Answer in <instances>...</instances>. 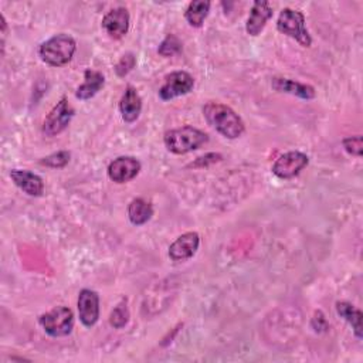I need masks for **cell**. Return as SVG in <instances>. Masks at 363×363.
Masks as SVG:
<instances>
[{
	"instance_id": "6da1fadb",
	"label": "cell",
	"mask_w": 363,
	"mask_h": 363,
	"mask_svg": "<svg viewBox=\"0 0 363 363\" xmlns=\"http://www.w3.org/2000/svg\"><path fill=\"white\" fill-rule=\"evenodd\" d=\"M203 115L207 123L227 139H237L245 130V125L241 116L224 104L214 101L207 102L203 106Z\"/></svg>"
},
{
	"instance_id": "7a4b0ae2",
	"label": "cell",
	"mask_w": 363,
	"mask_h": 363,
	"mask_svg": "<svg viewBox=\"0 0 363 363\" xmlns=\"http://www.w3.org/2000/svg\"><path fill=\"white\" fill-rule=\"evenodd\" d=\"M163 142L169 152L174 155H186L206 145L208 142V135L194 126L186 125L167 130L163 136Z\"/></svg>"
},
{
	"instance_id": "3957f363",
	"label": "cell",
	"mask_w": 363,
	"mask_h": 363,
	"mask_svg": "<svg viewBox=\"0 0 363 363\" xmlns=\"http://www.w3.org/2000/svg\"><path fill=\"white\" fill-rule=\"evenodd\" d=\"M75 50L77 43L74 37L60 33L44 41L38 48V54L45 64L51 67H62L72 60Z\"/></svg>"
},
{
	"instance_id": "277c9868",
	"label": "cell",
	"mask_w": 363,
	"mask_h": 363,
	"mask_svg": "<svg viewBox=\"0 0 363 363\" xmlns=\"http://www.w3.org/2000/svg\"><path fill=\"white\" fill-rule=\"evenodd\" d=\"M277 30L294 38L302 47H311L312 44V37L305 27V16L299 10L289 7L282 9L277 20Z\"/></svg>"
},
{
	"instance_id": "5b68a950",
	"label": "cell",
	"mask_w": 363,
	"mask_h": 363,
	"mask_svg": "<svg viewBox=\"0 0 363 363\" xmlns=\"http://www.w3.org/2000/svg\"><path fill=\"white\" fill-rule=\"evenodd\" d=\"M38 323L51 337L67 336L74 329V313L67 306H55L51 311L40 315Z\"/></svg>"
},
{
	"instance_id": "8992f818",
	"label": "cell",
	"mask_w": 363,
	"mask_h": 363,
	"mask_svg": "<svg viewBox=\"0 0 363 363\" xmlns=\"http://www.w3.org/2000/svg\"><path fill=\"white\" fill-rule=\"evenodd\" d=\"M74 106L65 96H62L45 116L43 123V133L50 138L61 133L69 125L71 119L74 118Z\"/></svg>"
},
{
	"instance_id": "52a82bcc",
	"label": "cell",
	"mask_w": 363,
	"mask_h": 363,
	"mask_svg": "<svg viewBox=\"0 0 363 363\" xmlns=\"http://www.w3.org/2000/svg\"><path fill=\"white\" fill-rule=\"evenodd\" d=\"M309 163L308 155L299 150H289L281 155L272 164V173L279 179H292L298 176Z\"/></svg>"
},
{
	"instance_id": "ba28073f",
	"label": "cell",
	"mask_w": 363,
	"mask_h": 363,
	"mask_svg": "<svg viewBox=\"0 0 363 363\" xmlns=\"http://www.w3.org/2000/svg\"><path fill=\"white\" fill-rule=\"evenodd\" d=\"M194 88V78L186 71H173L166 75L163 85L159 88V98L170 101L189 94Z\"/></svg>"
},
{
	"instance_id": "9c48e42d",
	"label": "cell",
	"mask_w": 363,
	"mask_h": 363,
	"mask_svg": "<svg viewBox=\"0 0 363 363\" xmlns=\"http://www.w3.org/2000/svg\"><path fill=\"white\" fill-rule=\"evenodd\" d=\"M140 162L133 156H119L108 166V177L115 183H126L135 179L140 172Z\"/></svg>"
},
{
	"instance_id": "30bf717a",
	"label": "cell",
	"mask_w": 363,
	"mask_h": 363,
	"mask_svg": "<svg viewBox=\"0 0 363 363\" xmlns=\"http://www.w3.org/2000/svg\"><path fill=\"white\" fill-rule=\"evenodd\" d=\"M78 315L84 326L91 328L99 319V295L88 288H84L78 294Z\"/></svg>"
},
{
	"instance_id": "8fae6325",
	"label": "cell",
	"mask_w": 363,
	"mask_h": 363,
	"mask_svg": "<svg viewBox=\"0 0 363 363\" xmlns=\"http://www.w3.org/2000/svg\"><path fill=\"white\" fill-rule=\"evenodd\" d=\"M200 235L196 231H189L177 237L169 247V257L172 261L190 259L199 250Z\"/></svg>"
},
{
	"instance_id": "7c38bea8",
	"label": "cell",
	"mask_w": 363,
	"mask_h": 363,
	"mask_svg": "<svg viewBox=\"0 0 363 363\" xmlns=\"http://www.w3.org/2000/svg\"><path fill=\"white\" fill-rule=\"evenodd\" d=\"M129 21L130 17L128 10L125 7H116L104 16L102 27L111 38L119 40L128 33Z\"/></svg>"
},
{
	"instance_id": "4fadbf2b",
	"label": "cell",
	"mask_w": 363,
	"mask_h": 363,
	"mask_svg": "<svg viewBox=\"0 0 363 363\" xmlns=\"http://www.w3.org/2000/svg\"><path fill=\"white\" fill-rule=\"evenodd\" d=\"M274 11H272V7L269 6L268 1L265 0H255L252 3V7L250 10V16L247 18V23H245V31L255 37L258 35L264 27L267 26L268 20L272 17Z\"/></svg>"
},
{
	"instance_id": "5bb4252c",
	"label": "cell",
	"mask_w": 363,
	"mask_h": 363,
	"mask_svg": "<svg viewBox=\"0 0 363 363\" xmlns=\"http://www.w3.org/2000/svg\"><path fill=\"white\" fill-rule=\"evenodd\" d=\"M10 177L14 182V184L28 196L40 197L44 193L43 179L38 174H35L30 170L11 169L10 170Z\"/></svg>"
},
{
	"instance_id": "9a60e30c",
	"label": "cell",
	"mask_w": 363,
	"mask_h": 363,
	"mask_svg": "<svg viewBox=\"0 0 363 363\" xmlns=\"http://www.w3.org/2000/svg\"><path fill=\"white\" fill-rule=\"evenodd\" d=\"M140 111H142V98L136 91V88H133L132 85H128L119 101L121 116L126 123H132L139 118Z\"/></svg>"
},
{
	"instance_id": "2e32d148",
	"label": "cell",
	"mask_w": 363,
	"mask_h": 363,
	"mask_svg": "<svg viewBox=\"0 0 363 363\" xmlns=\"http://www.w3.org/2000/svg\"><path fill=\"white\" fill-rule=\"evenodd\" d=\"M271 85L275 91L278 92H285L294 96H298L301 99H313L315 98V88L308 84H302L294 79L288 78H281V77H274L271 81Z\"/></svg>"
},
{
	"instance_id": "e0dca14e",
	"label": "cell",
	"mask_w": 363,
	"mask_h": 363,
	"mask_svg": "<svg viewBox=\"0 0 363 363\" xmlns=\"http://www.w3.org/2000/svg\"><path fill=\"white\" fill-rule=\"evenodd\" d=\"M104 85H105V77L102 75V72L95 69H85L84 82L77 88L75 96L81 101L91 99L102 89Z\"/></svg>"
},
{
	"instance_id": "ac0fdd59",
	"label": "cell",
	"mask_w": 363,
	"mask_h": 363,
	"mask_svg": "<svg viewBox=\"0 0 363 363\" xmlns=\"http://www.w3.org/2000/svg\"><path fill=\"white\" fill-rule=\"evenodd\" d=\"M336 312L340 318H343L353 329V333L357 339L363 337V313L360 309H357L354 305L346 301H337L336 302Z\"/></svg>"
},
{
	"instance_id": "d6986e66",
	"label": "cell",
	"mask_w": 363,
	"mask_h": 363,
	"mask_svg": "<svg viewBox=\"0 0 363 363\" xmlns=\"http://www.w3.org/2000/svg\"><path fill=\"white\" fill-rule=\"evenodd\" d=\"M152 216H153V207L145 199L136 197L129 203L128 217L133 225L146 224L152 218Z\"/></svg>"
},
{
	"instance_id": "ffe728a7",
	"label": "cell",
	"mask_w": 363,
	"mask_h": 363,
	"mask_svg": "<svg viewBox=\"0 0 363 363\" xmlns=\"http://www.w3.org/2000/svg\"><path fill=\"white\" fill-rule=\"evenodd\" d=\"M211 3L207 0H194L190 1L186 11H184V18L191 27H201L206 17L208 16Z\"/></svg>"
},
{
	"instance_id": "44dd1931",
	"label": "cell",
	"mask_w": 363,
	"mask_h": 363,
	"mask_svg": "<svg viewBox=\"0 0 363 363\" xmlns=\"http://www.w3.org/2000/svg\"><path fill=\"white\" fill-rule=\"evenodd\" d=\"M129 309H128V303L126 299L121 301L111 312L109 315V323L111 326H113L115 329H122L128 325L129 322Z\"/></svg>"
},
{
	"instance_id": "7402d4cb",
	"label": "cell",
	"mask_w": 363,
	"mask_h": 363,
	"mask_svg": "<svg viewBox=\"0 0 363 363\" xmlns=\"http://www.w3.org/2000/svg\"><path fill=\"white\" fill-rule=\"evenodd\" d=\"M182 51V41L174 34H167L166 38L159 44L157 52L163 57H172Z\"/></svg>"
},
{
	"instance_id": "603a6c76",
	"label": "cell",
	"mask_w": 363,
	"mask_h": 363,
	"mask_svg": "<svg viewBox=\"0 0 363 363\" xmlns=\"http://www.w3.org/2000/svg\"><path fill=\"white\" fill-rule=\"evenodd\" d=\"M69 159H71V153L68 150H58L55 153H51V155L43 157L40 160V164L52 167V169H60V167H64L65 164H68Z\"/></svg>"
},
{
	"instance_id": "cb8c5ba5",
	"label": "cell",
	"mask_w": 363,
	"mask_h": 363,
	"mask_svg": "<svg viewBox=\"0 0 363 363\" xmlns=\"http://www.w3.org/2000/svg\"><path fill=\"white\" fill-rule=\"evenodd\" d=\"M136 64V57L132 52H126L121 57V60L115 65V72L118 77H125L128 75Z\"/></svg>"
},
{
	"instance_id": "d4e9b609",
	"label": "cell",
	"mask_w": 363,
	"mask_h": 363,
	"mask_svg": "<svg viewBox=\"0 0 363 363\" xmlns=\"http://www.w3.org/2000/svg\"><path fill=\"white\" fill-rule=\"evenodd\" d=\"M342 145L345 147V150L353 156L360 157L362 152H363V140L360 135L356 136H347L342 140Z\"/></svg>"
},
{
	"instance_id": "484cf974",
	"label": "cell",
	"mask_w": 363,
	"mask_h": 363,
	"mask_svg": "<svg viewBox=\"0 0 363 363\" xmlns=\"http://www.w3.org/2000/svg\"><path fill=\"white\" fill-rule=\"evenodd\" d=\"M311 326H312V329L315 330V332H326L328 329H329V323H328V320H326V318H325V315L320 312V311H316L315 313H313V318H312V320H311Z\"/></svg>"
},
{
	"instance_id": "4316f807",
	"label": "cell",
	"mask_w": 363,
	"mask_h": 363,
	"mask_svg": "<svg viewBox=\"0 0 363 363\" xmlns=\"http://www.w3.org/2000/svg\"><path fill=\"white\" fill-rule=\"evenodd\" d=\"M221 159H223V156L220 153H207L204 156L197 157L190 166H193V167H204V166L213 164L216 162H220Z\"/></svg>"
}]
</instances>
